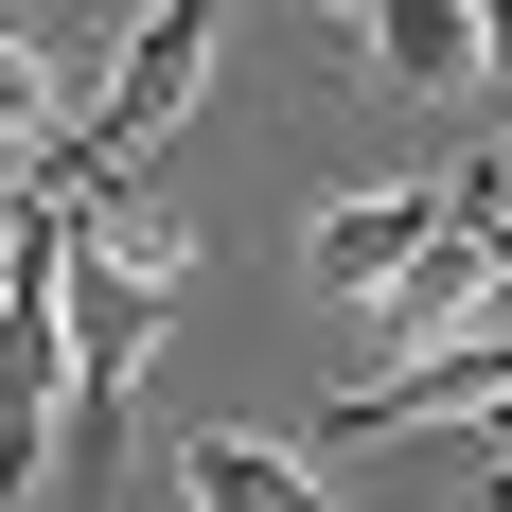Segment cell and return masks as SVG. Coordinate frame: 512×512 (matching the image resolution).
I'll return each instance as SVG.
<instances>
[{"label":"cell","instance_id":"cell-1","mask_svg":"<svg viewBox=\"0 0 512 512\" xmlns=\"http://www.w3.org/2000/svg\"><path fill=\"white\" fill-rule=\"evenodd\" d=\"M212 36H230V0H142L124 53H106V89H89V159H159L177 142L195 89H212Z\"/></svg>","mask_w":512,"mask_h":512},{"label":"cell","instance_id":"cell-2","mask_svg":"<svg viewBox=\"0 0 512 512\" xmlns=\"http://www.w3.org/2000/svg\"><path fill=\"white\" fill-rule=\"evenodd\" d=\"M495 283H512V230H495V212H442V230L371 283V371H407V354H442V336H477V318H495Z\"/></svg>","mask_w":512,"mask_h":512},{"label":"cell","instance_id":"cell-8","mask_svg":"<svg viewBox=\"0 0 512 512\" xmlns=\"http://www.w3.org/2000/svg\"><path fill=\"white\" fill-rule=\"evenodd\" d=\"M318 18H354V0H318Z\"/></svg>","mask_w":512,"mask_h":512},{"label":"cell","instance_id":"cell-4","mask_svg":"<svg viewBox=\"0 0 512 512\" xmlns=\"http://www.w3.org/2000/svg\"><path fill=\"white\" fill-rule=\"evenodd\" d=\"M354 53L389 89H477V0H354Z\"/></svg>","mask_w":512,"mask_h":512},{"label":"cell","instance_id":"cell-5","mask_svg":"<svg viewBox=\"0 0 512 512\" xmlns=\"http://www.w3.org/2000/svg\"><path fill=\"white\" fill-rule=\"evenodd\" d=\"M177 495H195V512H301L318 460H301V442H248V424H195V442H177Z\"/></svg>","mask_w":512,"mask_h":512},{"label":"cell","instance_id":"cell-3","mask_svg":"<svg viewBox=\"0 0 512 512\" xmlns=\"http://www.w3.org/2000/svg\"><path fill=\"white\" fill-rule=\"evenodd\" d=\"M442 212H460V177H407V195H354V212H318V230H301L318 301H371V283H389V265H407L424 230H442Z\"/></svg>","mask_w":512,"mask_h":512},{"label":"cell","instance_id":"cell-6","mask_svg":"<svg viewBox=\"0 0 512 512\" xmlns=\"http://www.w3.org/2000/svg\"><path fill=\"white\" fill-rule=\"evenodd\" d=\"M53 124H71V89H53L36 53H18V18H0V142H53Z\"/></svg>","mask_w":512,"mask_h":512},{"label":"cell","instance_id":"cell-7","mask_svg":"<svg viewBox=\"0 0 512 512\" xmlns=\"http://www.w3.org/2000/svg\"><path fill=\"white\" fill-rule=\"evenodd\" d=\"M477 495H512V442H495V460H477Z\"/></svg>","mask_w":512,"mask_h":512}]
</instances>
